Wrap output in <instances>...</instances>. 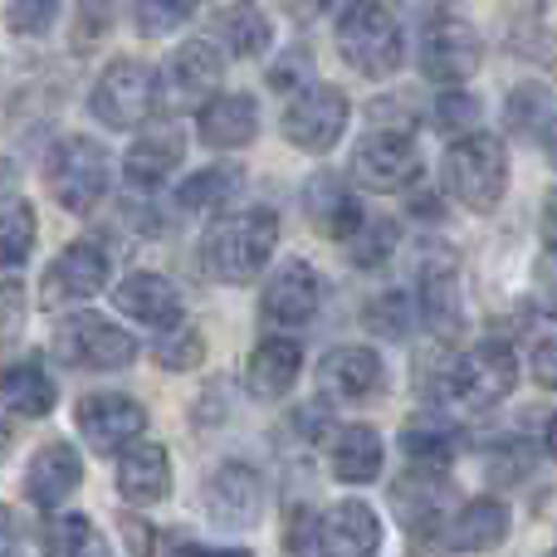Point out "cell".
I'll use <instances>...</instances> for the list:
<instances>
[{
  "label": "cell",
  "mask_w": 557,
  "mask_h": 557,
  "mask_svg": "<svg viewBox=\"0 0 557 557\" xmlns=\"http://www.w3.org/2000/svg\"><path fill=\"white\" fill-rule=\"evenodd\" d=\"M504 117H509L513 133H539V123L548 117V88L519 84L509 94V108H504Z\"/></svg>",
  "instance_id": "39"
},
{
  "label": "cell",
  "mask_w": 557,
  "mask_h": 557,
  "mask_svg": "<svg viewBox=\"0 0 557 557\" xmlns=\"http://www.w3.org/2000/svg\"><path fill=\"white\" fill-rule=\"evenodd\" d=\"M45 557H113V553H108L103 533H98L94 523L78 519V513H64V519L49 523Z\"/></svg>",
  "instance_id": "33"
},
{
  "label": "cell",
  "mask_w": 557,
  "mask_h": 557,
  "mask_svg": "<svg viewBox=\"0 0 557 557\" xmlns=\"http://www.w3.org/2000/svg\"><path fill=\"white\" fill-rule=\"evenodd\" d=\"M327 465H333V474L343 484H372L382 474V435L372 425H343Z\"/></svg>",
  "instance_id": "29"
},
{
  "label": "cell",
  "mask_w": 557,
  "mask_h": 557,
  "mask_svg": "<svg viewBox=\"0 0 557 557\" xmlns=\"http://www.w3.org/2000/svg\"><path fill=\"white\" fill-rule=\"evenodd\" d=\"M215 35H221V45L231 49L235 59H260L264 49L274 45L270 15H264L260 5H250V0H240V5H225L221 15H215Z\"/></svg>",
  "instance_id": "30"
},
{
  "label": "cell",
  "mask_w": 557,
  "mask_h": 557,
  "mask_svg": "<svg viewBox=\"0 0 557 557\" xmlns=\"http://www.w3.org/2000/svg\"><path fill=\"white\" fill-rule=\"evenodd\" d=\"M0 557H10V523H5V513H0Z\"/></svg>",
  "instance_id": "53"
},
{
  "label": "cell",
  "mask_w": 557,
  "mask_h": 557,
  "mask_svg": "<svg viewBox=\"0 0 557 557\" xmlns=\"http://www.w3.org/2000/svg\"><path fill=\"white\" fill-rule=\"evenodd\" d=\"M416 372H425L416 376V386L435 406H450V411H490L519 382V362H513L509 343H474L460 357L431 352L425 362H416Z\"/></svg>",
  "instance_id": "1"
},
{
  "label": "cell",
  "mask_w": 557,
  "mask_h": 557,
  "mask_svg": "<svg viewBox=\"0 0 557 557\" xmlns=\"http://www.w3.org/2000/svg\"><path fill=\"white\" fill-rule=\"evenodd\" d=\"M337 49L367 78H392L406 59L401 25H396V15L382 0H352L337 15Z\"/></svg>",
  "instance_id": "4"
},
{
  "label": "cell",
  "mask_w": 557,
  "mask_h": 557,
  "mask_svg": "<svg viewBox=\"0 0 557 557\" xmlns=\"http://www.w3.org/2000/svg\"><path fill=\"white\" fill-rule=\"evenodd\" d=\"M411 318H416V304L406 294H396V288H392V294H376L372 304L362 308V327H367V333H372V337H392V343L411 333Z\"/></svg>",
  "instance_id": "36"
},
{
  "label": "cell",
  "mask_w": 557,
  "mask_h": 557,
  "mask_svg": "<svg viewBox=\"0 0 557 557\" xmlns=\"http://www.w3.org/2000/svg\"><path fill=\"white\" fill-rule=\"evenodd\" d=\"M543 152H548V162L557 166V117H553L548 127H543Z\"/></svg>",
  "instance_id": "50"
},
{
  "label": "cell",
  "mask_w": 557,
  "mask_h": 557,
  "mask_svg": "<svg viewBox=\"0 0 557 557\" xmlns=\"http://www.w3.org/2000/svg\"><path fill=\"white\" fill-rule=\"evenodd\" d=\"M480 59H484V45L474 35V25H465V20L441 15L421 29V74L431 84H445V88L465 84L480 69Z\"/></svg>",
  "instance_id": "13"
},
{
  "label": "cell",
  "mask_w": 557,
  "mask_h": 557,
  "mask_svg": "<svg viewBox=\"0 0 557 557\" xmlns=\"http://www.w3.org/2000/svg\"><path fill=\"white\" fill-rule=\"evenodd\" d=\"M35 250V211L20 196H0V270H20Z\"/></svg>",
  "instance_id": "32"
},
{
  "label": "cell",
  "mask_w": 557,
  "mask_h": 557,
  "mask_svg": "<svg viewBox=\"0 0 557 557\" xmlns=\"http://www.w3.org/2000/svg\"><path fill=\"white\" fill-rule=\"evenodd\" d=\"M304 211H308V221H313V231L327 235V240H352V231L367 221L362 206H357V196H352V186L333 172L308 176Z\"/></svg>",
  "instance_id": "19"
},
{
  "label": "cell",
  "mask_w": 557,
  "mask_h": 557,
  "mask_svg": "<svg viewBox=\"0 0 557 557\" xmlns=\"http://www.w3.org/2000/svg\"><path fill=\"white\" fill-rule=\"evenodd\" d=\"M78 484H84V460H78V450L69 441H49V445H39L25 470V499L35 504V509H59Z\"/></svg>",
  "instance_id": "18"
},
{
  "label": "cell",
  "mask_w": 557,
  "mask_h": 557,
  "mask_svg": "<svg viewBox=\"0 0 557 557\" xmlns=\"http://www.w3.org/2000/svg\"><path fill=\"white\" fill-rule=\"evenodd\" d=\"M308 539L318 543V523H313V513H308V509H298L294 519H288V533H284V548H288V557L308 553Z\"/></svg>",
  "instance_id": "45"
},
{
  "label": "cell",
  "mask_w": 557,
  "mask_h": 557,
  "mask_svg": "<svg viewBox=\"0 0 557 557\" xmlns=\"http://www.w3.org/2000/svg\"><path fill=\"white\" fill-rule=\"evenodd\" d=\"M49 191L64 211L88 215L98 201L108 196V182H113V162H108V147L94 143V137H64V143L49 152Z\"/></svg>",
  "instance_id": "5"
},
{
  "label": "cell",
  "mask_w": 557,
  "mask_h": 557,
  "mask_svg": "<svg viewBox=\"0 0 557 557\" xmlns=\"http://www.w3.org/2000/svg\"><path fill=\"white\" fill-rule=\"evenodd\" d=\"M421 147L406 127H376L352 147V182L367 191H406L411 182H421Z\"/></svg>",
  "instance_id": "7"
},
{
  "label": "cell",
  "mask_w": 557,
  "mask_h": 557,
  "mask_svg": "<svg viewBox=\"0 0 557 557\" xmlns=\"http://www.w3.org/2000/svg\"><path fill=\"white\" fill-rule=\"evenodd\" d=\"M533 460H539V450H533L529 441H504V445H494L484 474H490L494 490H509V484H519L523 474L533 470Z\"/></svg>",
  "instance_id": "38"
},
{
  "label": "cell",
  "mask_w": 557,
  "mask_h": 557,
  "mask_svg": "<svg viewBox=\"0 0 557 557\" xmlns=\"http://www.w3.org/2000/svg\"><path fill=\"white\" fill-rule=\"evenodd\" d=\"M548 557H557V548H553V553H548Z\"/></svg>",
  "instance_id": "55"
},
{
  "label": "cell",
  "mask_w": 557,
  "mask_h": 557,
  "mask_svg": "<svg viewBox=\"0 0 557 557\" xmlns=\"http://www.w3.org/2000/svg\"><path fill=\"white\" fill-rule=\"evenodd\" d=\"M182 157H186V137H182V127L162 123V127H147V133L137 137L133 147H127L123 172H127V182H133V186L152 191V186H162L166 176H172L176 166H182Z\"/></svg>",
  "instance_id": "24"
},
{
  "label": "cell",
  "mask_w": 557,
  "mask_h": 557,
  "mask_svg": "<svg viewBox=\"0 0 557 557\" xmlns=\"http://www.w3.org/2000/svg\"><path fill=\"white\" fill-rule=\"evenodd\" d=\"M318 5H323V0H284V10H288V15H294V20H308Z\"/></svg>",
  "instance_id": "49"
},
{
  "label": "cell",
  "mask_w": 557,
  "mask_h": 557,
  "mask_svg": "<svg viewBox=\"0 0 557 557\" xmlns=\"http://www.w3.org/2000/svg\"><path fill=\"white\" fill-rule=\"evenodd\" d=\"M196 15V0H133V20L147 39H162Z\"/></svg>",
  "instance_id": "37"
},
{
  "label": "cell",
  "mask_w": 557,
  "mask_h": 557,
  "mask_svg": "<svg viewBox=\"0 0 557 557\" xmlns=\"http://www.w3.org/2000/svg\"><path fill=\"white\" fill-rule=\"evenodd\" d=\"M416 298H421V318L441 343H455L465 327V298H460V264H455L450 245H431L416 270Z\"/></svg>",
  "instance_id": "10"
},
{
  "label": "cell",
  "mask_w": 557,
  "mask_h": 557,
  "mask_svg": "<svg viewBox=\"0 0 557 557\" xmlns=\"http://www.w3.org/2000/svg\"><path fill=\"white\" fill-rule=\"evenodd\" d=\"M20 323H25V294H20L15 278H0V343H10Z\"/></svg>",
  "instance_id": "42"
},
{
  "label": "cell",
  "mask_w": 557,
  "mask_h": 557,
  "mask_svg": "<svg viewBox=\"0 0 557 557\" xmlns=\"http://www.w3.org/2000/svg\"><path fill=\"white\" fill-rule=\"evenodd\" d=\"M206 513L221 529H250L264 513V480L250 465H221L206 484Z\"/></svg>",
  "instance_id": "16"
},
{
  "label": "cell",
  "mask_w": 557,
  "mask_h": 557,
  "mask_svg": "<svg viewBox=\"0 0 557 557\" xmlns=\"http://www.w3.org/2000/svg\"><path fill=\"white\" fill-rule=\"evenodd\" d=\"M10 182H15V172H10V162H5V157H0V196L10 191Z\"/></svg>",
  "instance_id": "52"
},
{
  "label": "cell",
  "mask_w": 557,
  "mask_h": 557,
  "mask_svg": "<svg viewBox=\"0 0 557 557\" xmlns=\"http://www.w3.org/2000/svg\"><path fill=\"white\" fill-rule=\"evenodd\" d=\"M123 533H127V548H133L137 557H147L157 548V539H152V529H147L143 519H133V513H123Z\"/></svg>",
  "instance_id": "46"
},
{
  "label": "cell",
  "mask_w": 557,
  "mask_h": 557,
  "mask_svg": "<svg viewBox=\"0 0 557 557\" xmlns=\"http://www.w3.org/2000/svg\"><path fill=\"white\" fill-rule=\"evenodd\" d=\"M225 78V54L211 39H186L182 49H172L166 69L157 74V94L166 108H201L206 98L221 88Z\"/></svg>",
  "instance_id": "12"
},
{
  "label": "cell",
  "mask_w": 557,
  "mask_h": 557,
  "mask_svg": "<svg viewBox=\"0 0 557 557\" xmlns=\"http://www.w3.org/2000/svg\"><path fill=\"white\" fill-rule=\"evenodd\" d=\"M318 386L333 401H367L372 392H382V357L372 347H333L318 362Z\"/></svg>",
  "instance_id": "21"
},
{
  "label": "cell",
  "mask_w": 557,
  "mask_h": 557,
  "mask_svg": "<svg viewBox=\"0 0 557 557\" xmlns=\"http://www.w3.org/2000/svg\"><path fill=\"white\" fill-rule=\"evenodd\" d=\"M543 445H548V455L557 460V411H553V421H548V435H543Z\"/></svg>",
  "instance_id": "51"
},
{
  "label": "cell",
  "mask_w": 557,
  "mask_h": 557,
  "mask_svg": "<svg viewBox=\"0 0 557 557\" xmlns=\"http://www.w3.org/2000/svg\"><path fill=\"white\" fill-rule=\"evenodd\" d=\"M445 191L465 206V211L490 215L509 191V147L494 133H465L450 143L441 162Z\"/></svg>",
  "instance_id": "3"
},
{
  "label": "cell",
  "mask_w": 557,
  "mask_h": 557,
  "mask_svg": "<svg viewBox=\"0 0 557 557\" xmlns=\"http://www.w3.org/2000/svg\"><path fill=\"white\" fill-rule=\"evenodd\" d=\"M152 357H157V367H166V372H191V367H201V357H206L201 327H191V323H182V318H176L172 327H162Z\"/></svg>",
  "instance_id": "34"
},
{
  "label": "cell",
  "mask_w": 557,
  "mask_h": 557,
  "mask_svg": "<svg viewBox=\"0 0 557 557\" xmlns=\"http://www.w3.org/2000/svg\"><path fill=\"white\" fill-rule=\"evenodd\" d=\"M401 450L411 455V465H431V470H445L460 450V425L441 411H425V416H411L401 425Z\"/></svg>",
  "instance_id": "28"
},
{
  "label": "cell",
  "mask_w": 557,
  "mask_h": 557,
  "mask_svg": "<svg viewBox=\"0 0 557 557\" xmlns=\"http://www.w3.org/2000/svg\"><path fill=\"white\" fill-rule=\"evenodd\" d=\"M182 557H250V553L245 548H191V543H186Z\"/></svg>",
  "instance_id": "48"
},
{
  "label": "cell",
  "mask_w": 557,
  "mask_h": 557,
  "mask_svg": "<svg viewBox=\"0 0 557 557\" xmlns=\"http://www.w3.org/2000/svg\"><path fill=\"white\" fill-rule=\"evenodd\" d=\"M54 376L29 357V362L0 367V411L25 416V421H39V416L54 411Z\"/></svg>",
  "instance_id": "27"
},
{
  "label": "cell",
  "mask_w": 557,
  "mask_h": 557,
  "mask_svg": "<svg viewBox=\"0 0 557 557\" xmlns=\"http://www.w3.org/2000/svg\"><path fill=\"white\" fill-rule=\"evenodd\" d=\"M147 431L143 401L123 392H94L78 401V435L94 445V455H123Z\"/></svg>",
  "instance_id": "14"
},
{
  "label": "cell",
  "mask_w": 557,
  "mask_h": 557,
  "mask_svg": "<svg viewBox=\"0 0 557 557\" xmlns=\"http://www.w3.org/2000/svg\"><path fill=\"white\" fill-rule=\"evenodd\" d=\"M396 240H401L396 221H362L352 231V240H347V255H352L357 270H382L396 255Z\"/></svg>",
  "instance_id": "35"
},
{
  "label": "cell",
  "mask_w": 557,
  "mask_h": 557,
  "mask_svg": "<svg viewBox=\"0 0 557 557\" xmlns=\"http://www.w3.org/2000/svg\"><path fill=\"white\" fill-rule=\"evenodd\" d=\"M529 367H533V376H539V386L557 392V333H553V337H543V343L533 347Z\"/></svg>",
  "instance_id": "44"
},
{
  "label": "cell",
  "mask_w": 557,
  "mask_h": 557,
  "mask_svg": "<svg viewBox=\"0 0 557 557\" xmlns=\"http://www.w3.org/2000/svg\"><path fill=\"white\" fill-rule=\"evenodd\" d=\"M113 304L123 308L133 323H147V327H172L182 318V294H176L172 278L162 274H127L117 284Z\"/></svg>",
  "instance_id": "26"
},
{
  "label": "cell",
  "mask_w": 557,
  "mask_h": 557,
  "mask_svg": "<svg viewBox=\"0 0 557 557\" xmlns=\"http://www.w3.org/2000/svg\"><path fill=\"white\" fill-rule=\"evenodd\" d=\"M196 127H201L206 147L235 152V147L255 143V133H260V108H255L250 94H211L196 108Z\"/></svg>",
  "instance_id": "20"
},
{
  "label": "cell",
  "mask_w": 557,
  "mask_h": 557,
  "mask_svg": "<svg viewBox=\"0 0 557 557\" xmlns=\"http://www.w3.org/2000/svg\"><path fill=\"white\" fill-rule=\"evenodd\" d=\"M157 103H162V94H157V69L143 64V59H113V64L98 74L94 98H88L94 117L103 127H113V133L143 127L147 117L157 113Z\"/></svg>",
  "instance_id": "6"
},
{
  "label": "cell",
  "mask_w": 557,
  "mask_h": 557,
  "mask_svg": "<svg viewBox=\"0 0 557 557\" xmlns=\"http://www.w3.org/2000/svg\"><path fill=\"white\" fill-rule=\"evenodd\" d=\"M539 231H543V245L557 255V191L543 201V221H539Z\"/></svg>",
  "instance_id": "47"
},
{
  "label": "cell",
  "mask_w": 557,
  "mask_h": 557,
  "mask_svg": "<svg viewBox=\"0 0 557 557\" xmlns=\"http://www.w3.org/2000/svg\"><path fill=\"white\" fill-rule=\"evenodd\" d=\"M308 74H313V59H308L304 49H288V54H284V59H278V64L270 69V84H274V88H284V94H288V88H294V94H298Z\"/></svg>",
  "instance_id": "43"
},
{
  "label": "cell",
  "mask_w": 557,
  "mask_h": 557,
  "mask_svg": "<svg viewBox=\"0 0 557 557\" xmlns=\"http://www.w3.org/2000/svg\"><path fill=\"white\" fill-rule=\"evenodd\" d=\"M278 245V215L270 206H250V211H231L211 221L201 235V270L215 284H250L264 274Z\"/></svg>",
  "instance_id": "2"
},
{
  "label": "cell",
  "mask_w": 557,
  "mask_h": 557,
  "mask_svg": "<svg viewBox=\"0 0 557 557\" xmlns=\"http://www.w3.org/2000/svg\"><path fill=\"white\" fill-rule=\"evenodd\" d=\"M59 5H64V0H10V10H5L10 35H45V29L54 25Z\"/></svg>",
  "instance_id": "40"
},
{
  "label": "cell",
  "mask_w": 557,
  "mask_h": 557,
  "mask_svg": "<svg viewBox=\"0 0 557 557\" xmlns=\"http://www.w3.org/2000/svg\"><path fill=\"white\" fill-rule=\"evenodd\" d=\"M318 298H323V278H318L313 264L284 260L270 278H264L260 313L270 318V323H278V327H304L308 318L318 313Z\"/></svg>",
  "instance_id": "15"
},
{
  "label": "cell",
  "mask_w": 557,
  "mask_h": 557,
  "mask_svg": "<svg viewBox=\"0 0 557 557\" xmlns=\"http://www.w3.org/2000/svg\"><path fill=\"white\" fill-rule=\"evenodd\" d=\"M5 445H10V425L0 421V455H5Z\"/></svg>",
  "instance_id": "54"
},
{
  "label": "cell",
  "mask_w": 557,
  "mask_h": 557,
  "mask_svg": "<svg viewBox=\"0 0 557 557\" xmlns=\"http://www.w3.org/2000/svg\"><path fill=\"white\" fill-rule=\"evenodd\" d=\"M117 494H123L133 509L157 504L172 494V460H166L162 445H127L123 460H117Z\"/></svg>",
  "instance_id": "25"
},
{
  "label": "cell",
  "mask_w": 557,
  "mask_h": 557,
  "mask_svg": "<svg viewBox=\"0 0 557 557\" xmlns=\"http://www.w3.org/2000/svg\"><path fill=\"white\" fill-rule=\"evenodd\" d=\"M108 274H113V260L98 240H74L54 264L45 270V284H39V304L54 313V308L69 304H88L108 288Z\"/></svg>",
  "instance_id": "11"
},
{
  "label": "cell",
  "mask_w": 557,
  "mask_h": 557,
  "mask_svg": "<svg viewBox=\"0 0 557 557\" xmlns=\"http://www.w3.org/2000/svg\"><path fill=\"white\" fill-rule=\"evenodd\" d=\"M240 182H245V172L235 162H215V166H206V172L186 176L182 191H176V206L191 215H215L235 191H240Z\"/></svg>",
  "instance_id": "31"
},
{
  "label": "cell",
  "mask_w": 557,
  "mask_h": 557,
  "mask_svg": "<svg viewBox=\"0 0 557 557\" xmlns=\"http://www.w3.org/2000/svg\"><path fill=\"white\" fill-rule=\"evenodd\" d=\"M298 372H304V343L298 337H264L250 352V367H245V386L260 401H278V396L294 392Z\"/></svg>",
  "instance_id": "23"
},
{
  "label": "cell",
  "mask_w": 557,
  "mask_h": 557,
  "mask_svg": "<svg viewBox=\"0 0 557 557\" xmlns=\"http://www.w3.org/2000/svg\"><path fill=\"white\" fill-rule=\"evenodd\" d=\"M509 533H513V513H509V504L494 499V494L470 499L445 523V543H450L455 553H494Z\"/></svg>",
  "instance_id": "22"
},
{
  "label": "cell",
  "mask_w": 557,
  "mask_h": 557,
  "mask_svg": "<svg viewBox=\"0 0 557 557\" xmlns=\"http://www.w3.org/2000/svg\"><path fill=\"white\" fill-rule=\"evenodd\" d=\"M474 123H480V98L460 94V88L441 94V103H435V127H445V133H470Z\"/></svg>",
  "instance_id": "41"
},
{
  "label": "cell",
  "mask_w": 557,
  "mask_h": 557,
  "mask_svg": "<svg viewBox=\"0 0 557 557\" xmlns=\"http://www.w3.org/2000/svg\"><path fill=\"white\" fill-rule=\"evenodd\" d=\"M382 519L362 499H343L318 519V557H376Z\"/></svg>",
  "instance_id": "17"
},
{
  "label": "cell",
  "mask_w": 557,
  "mask_h": 557,
  "mask_svg": "<svg viewBox=\"0 0 557 557\" xmlns=\"http://www.w3.org/2000/svg\"><path fill=\"white\" fill-rule=\"evenodd\" d=\"M54 357L64 367H84V372H117V367H133L137 343L108 318L74 313L54 327Z\"/></svg>",
  "instance_id": "9"
},
{
  "label": "cell",
  "mask_w": 557,
  "mask_h": 557,
  "mask_svg": "<svg viewBox=\"0 0 557 557\" xmlns=\"http://www.w3.org/2000/svg\"><path fill=\"white\" fill-rule=\"evenodd\" d=\"M347 117H352V103H347L343 88L333 84H308L288 98L284 108V137L298 147V152H333L347 133Z\"/></svg>",
  "instance_id": "8"
}]
</instances>
